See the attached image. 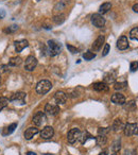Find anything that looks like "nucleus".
I'll use <instances>...</instances> for the list:
<instances>
[{
  "label": "nucleus",
  "instance_id": "a19ab883",
  "mask_svg": "<svg viewBox=\"0 0 138 155\" xmlns=\"http://www.w3.org/2000/svg\"><path fill=\"white\" fill-rule=\"evenodd\" d=\"M135 134L138 135V127H137V129H136V132H135Z\"/></svg>",
  "mask_w": 138,
  "mask_h": 155
},
{
  "label": "nucleus",
  "instance_id": "ea45409f",
  "mask_svg": "<svg viewBox=\"0 0 138 155\" xmlns=\"http://www.w3.org/2000/svg\"><path fill=\"white\" fill-rule=\"evenodd\" d=\"M4 16V11H1V14H0V18H2Z\"/></svg>",
  "mask_w": 138,
  "mask_h": 155
},
{
  "label": "nucleus",
  "instance_id": "9b49d317",
  "mask_svg": "<svg viewBox=\"0 0 138 155\" xmlns=\"http://www.w3.org/2000/svg\"><path fill=\"white\" fill-rule=\"evenodd\" d=\"M117 48L119 50H125L129 48V40L126 36H120L117 40Z\"/></svg>",
  "mask_w": 138,
  "mask_h": 155
},
{
  "label": "nucleus",
  "instance_id": "4c0bfd02",
  "mask_svg": "<svg viewBox=\"0 0 138 155\" xmlns=\"http://www.w3.org/2000/svg\"><path fill=\"white\" fill-rule=\"evenodd\" d=\"M99 155H108V150H104V151L100 152V154Z\"/></svg>",
  "mask_w": 138,
  "mask_h": 155
},
{
  "label": "nucleus",
  "instance_id": "c9c22d12",
  "mask_svg": "<svg viewBox=\"0 0 138 155\" xmlns=\"http://www.w3.org/2000/svg\"><path fill=\"white\" fill-rule=\"evenodd\" d=\"M67 48H68V50L71 53H76V52H78V49H76V47L71 46V45H69V44H67Z\"/></svg>",
  "mask_w": 138,
  "mask_h": 155
},
{
  "label": "nucleus",
  "instance_id": "0eeeda50",
  "mask_svg": "<svg viewBox=\"0 0 138 155\" xmlns=\"http://www.w3.org/2000/svg\"><path fill=\"white\" fill-rule=\"evenodd\" d=\"M91 22L97 28H102L105 25V18L101 14H93L91 16Z\"/></svg>",
  "mask_w": 138,
  "mask_h": 155
},
{
  "label": "nucleus",
  "instance_id": "6ab92c4d",
  "mask_svg": "<svg viewBox=\"0 0 138 155\" xmlns=\"http://www.w3.org/2000/svg\"><path fill=\"white\" fill-rule=\"evenodd\" d=\"M110 9H112V3H110V2H104V3L101 4L100 7H99V14H105Z\"/></svg>",
  "mask_w": 138,
  "mask_h": 155
},
{
  "label": "nucleus",
  "instance_id": "58836bf2",
  "mask_svg": "<svg viewBox=\"0 0 138 155\" xmlns=\"http://www.w3.org/2000/svg\"><path fill=\"white\" fill-rule=\"evenodd\" d=\"M27 155H36V153H34V152H28Z\"/></svg>",
  "mask_w": 138,
  "mask_h": 155
},
{
  "label": "nucleus",
  "instance_id": "b1692460",
  "mask_svg": "<svg viewBox=\"0 0 138 155\" xmlns=\"http://www.w3.org/2000/svg\"><path fill=\"white\" fill-rule=\"evenodd\" d=\"M9 102H10V100L7 98H5V97H1V98H0V112L7 107Z\"/></svg>",
  "mask_w": 138,
  "mask_h": 155
},
{
  "label": "nucleus",
  "instance_id": "39448f33",
  "mask_svg": "<svg viewBox=\"0 0 138 155\" xmlns=\"http://www.w3.org/2000/svg\"><path fill=\"white\" fill-rule=\"evenodd\" d=\"M36 66H37V60H36V57H33V55H29V57L26 59L24 69L28 71H32L36 68Z\"/></svg>",
  "mask_w": 138,
  "mask_h": 155
},
{
  "label": "nucleus",
  "instance_id": "37998d69",
  "mask_svg": "<svg viewBox=\"0 0 138 155\" xmlns=\"http://www.w3.org/2000/svg\"><path fill=\"white\" fill-rule=\"evenodd\" d=\"M36 1H41V0H36Z\"/></svg>",
  "mask_w": 138,
  "mask_h": 155
},
{
  "label": "nucleus",
  "instance_id": "6e6552de",
  "mask_svg": "<svg viewBox=\"0 0 138 155\" xmlns=\"http://www.w3.org/2000/svg\"><path fill=\"white\" fill-rule=\"evenodd\" d=\"M45 112L46 114H48L50 116H56V115L60 114L61 109H60V106H57L56 104L48 103V104L45 106Z\"/></svg>",
  "mask_w": 138,
  "mask_h": 155
},
{
  "label": "nucleus",
  "instance_id": "aec40b11",
  "mask_svg": "<svg viewBox=\"0 0 138 155\" xmlns=\"http://www.w3.org/2000/svg\"><path fill=\"white\" fill-rule=\"evenodd\" d=\"M21 63H22V59H21L20 57H11L10 61H9V65H10V66H14V67H16V66H19Z\"/></svg>",
  "mask_w": 138,
  "mask_h": 155
},
{
  "label": "nucleus",
  "instance_id": "a211bd4d",
  "mask_svg": "<svg viewBox=\"0 0 138 155\" xmlns=\"http://www.w3.org/2000/svg\"><path fill=\"white\" fill-rule=\"evenodd\" d=\"M112 129H113L114 132H120L121 130H123L124 124L122 123L121 119H115L114 123H113V125H112Z\"/></svg>",
  "mask_w": 138,
  "mask_h": 155
},
{
  "label": "nucleus",
  "instance_id": "c85d7f7f",
  "mask_svg": "<svg viewBox=\"0 0 138 155\" xmlns=\"http://www.w3.org/2000/svg\"><path fill=\"white\" fill-rule=\"evenodd\" d=\"M128 85V83L124 81V82H117V83H115V86L114 88L116 90H120V89H123L125 86Z\"/></svg>",
  "mask_w": 138,
  "mask_h": 155
},
{
  "label": "nucleus",
  "instance_id": "7c9ffc66",
  "mask_svg": "<svg viewBox=\"0 0 138 155\" xmlns=\"http://www.w3.org/2000/svg\"><path fill=\"white\" fill-rule=\"evenodd\" d=\"M110 132V127H99V130H98V135H105Z\"/></svg>",
  "mask_w": 138,
  "mask_h": 155
},
{
  "label": "nucleus",
  "instance_id": "9d476101",
  "mask_svg": "<svg viewBox=\"0 0 138 155\" xmlns=\"http://www.w3.org/2000/svg\"><path fill=\"white\" fill-rule=\"evenodd\" d=\"M112 102L117 105H123L125 103V97L120 92H116L112 96Z\"/></svg>",
  "mask_w": 138,
  "mask_h": 155
},
{
  "label": "nucleus",
  "instance_id": "c756f323",
  "mask_svg": "<svg viewBox=\"0 0 138 155\" xmlns=\"http://www.w3.org/2000/svg\"><path fill=\"white\" fill-rule=\"evenodd\" d=\"M130 37L132 39H136L138 40V28H133L130 32Z\"/></svg>",
  "mask_w": 138,
  "mask_h": 155
},
{
  "label": "nucleus",
  "instance_id": "bb28decb",
  "mask_svg": "<svg viewBox=\"0 0 138 155\" xmlns=\"http://www.w3.org/2000/svg\"><path fill=\"white\" fill-rule=\"evenodd\" d=\"M121 148V141L120 139H117V140L114 141V144H113V146H112V150H113V152H116L117 153L119 150H120Z\"/></svg>",
  "mask_w": 138,
  "mask_h": 155
},
{
  "label": "nucleus",
  "instance_id": "dca6fc26",
  "mask_svg": "<svg viewBox=\"0 0 138 155\" xmlns=\"http://www.w3.org/2000/svg\"><path fill=\"white\" fill-rule=\"evenodd\" d=\"M93 88L96 90V92H107L108 90V86L105 82H97L93 85Z\"/></svg>",
  "mask_w": 138,
  "mask_h": 155
},
{
  "label": "nucleus",
  "instance_id": "cd10ccee",
  "mask_svg": "<svg viewBox=\"0 0 138 155\" xmlns=\"http://www.w3.org/2000/svg\"><path fill=\"white\" fill-rule=\"evenodd\" d=\"M83 57H84L86 61H90L96 57V53L91 52V51H87V52H85L83 54Z\"/></svg>",
  "mask_w": 138,
  "mask_h": 155
},
{
  "label": "nucleus",
  "instance_id": "f03ea898",
  "mask_svg": "<svg viewBox=\"0 0 138 155\" xmlns=\"http://www.w3.org/2000/svg\"><path fill=\"white\" fill-rule=\"evenodd\" d=\"M61 50H62V46L60 42H57L54 39L48 40V51L51 57H55V55L60 54Z\"/></svg>",
  "mask_w": 138,
  "mask_h": 155
},
{
  "label": "nucleus",
  "instance_id": "7ed1b4c3",
  "mask_svg": "<svg viewBox=\"0 0 138 155\" xmlns=\"http://www.w3.org/2000/svg\"><path fill=\"white\" fill-rule=\"evenodd\" d=\"M26 97H27L26 92H15L10 98V102L15 103V104H19V105H24V103H26Z\"/></svg>",
  "mask_w": 138,
  "mask_h": 155
},
{
  "label": "nucleus",
  "instance_id": "c03bdc74",
  "mask_svg": "<svg viewBox=\"0 0 138 155\" xmlns=\"http://www.w3.org/2000/svg\"><path fill=\"white\" fill-rule=\"evenodd\" d=\"M0 83H1V80H0Z\"/></svg>",
  "mask_w": 138,
  "mask_h": 155
},
{
  "label": "nucleus",
  "instance_id": "473e14b6",
  "mask_svg": "<svg viewBox=\"0 0 138 155\" xmlns=\"http://www.w3.org/2000/svg\"><path fill=\"white\" fill-rule=\"evenodd\" d=\"M18 29L17 26H12V27H9L7 29L4 30V32H7V33H12V32H15L16 30Z\"/></svg>",
  "mask_w": 138,
  "mask_h": 155
},
{
  "label": "nucleus",
  "instance_id": "e433bc0d",
  "mask_svg": "<svg viewBox=\"0 0 138 155\" xmlns=\"http://www.w3.org/2000/svg\"><path fill=\"white\" fill-rule=\"evenodd\" d=\"M132 9H133V11H134L135 13H138V3L134 4V5H133V7H132Z\"/></svg>",
  "mask_w": 138,
  "mask_h": 155
},
{
  "label": "nucleus",
  "instance_id": "2f4dec72",
  "mask_svg": "<svg viewBox=\"0 0 138 155\" xmlns=\"http://www.w3.org/2000/svg\"><path fill=\"white\" fill-rule=\"evenodd\" d=\"M130 69H131L132 72L137 71L138 70V62H132L131 66H130Z\"/></svg>",
  "mask_w": 138,
  "mask_h": 155
},
{
  "label": "nucleus",
  "instance_id": "4468645a",
  "mask_svg": "<svg viewBox=\"0 0 138 155\" xmlns=\"http://www.w3.org/2000/svg\"><path fill=\"white\" fill-rule=\"evenodd\" d=\"M54 100L57 104H65L67 102V95L64 92H57L54 96Z\"/></svg>",
  "mask_w": 138,
  "mask_h": 155
},
{
  "label": "nucleus",
  "instance_id": "f257e3e1",
  "mask_svg": "<svg viewBox=\"0 0 138 155\" xmlns=\"http://www.w3.org/2000/svg\"><path fill=\"white\" fill-rule=\"evenodd\" d=\"M52 88L51 82L48 81V80H41L36 84V87H35V90L37 94L39 95H45Z\"/></svg>",
  "mask_w": 138,
  "mask_h": 155
},
{
  "label": "nucleus",
  "instance_id": "79ce46f5",
  "mask_svg": "<svg viewBox=\"0 0 138 155\" xmlns=\"http://www.w3.org/2000/svg\"><path fill=\"white\" fill-rule=\"evenodd\" d=\"M112 155H118V154H117V153H116V152H114V153H113V154H112Z\"/></svg>",
  "mask_w": 138,
  "mask_h": 155
},
{
  "label": "nucleus",
  "instance_id": "4be33fe9",
  "mask_svg": "<svg viewBox=\"0 0 138 155\" xmlns=\"http://www.w3.org/2000/svg\"><path fill=\"white\" fill-rule=\"evenodd\" d=\"M96 141H97V145L98 146H104L106 144L107 138L105 135H98L96 137Z\"/></svg>",
  "mask_w": 138,
  "mask_h": 155
},
{
  "label": "nucleus",
  "instance_id": "f8f14e48",
  "mask_svg": "<svg viewBox=\"0 0 138 155\" xmlns=\"http://www.w3.org/2000/svg\"><path fill=\"white\" fill-rule=\"evenodd\" d=\"M136 129H137V125L136 123H128L124 125V135L125 136H133L136 132Z\"/></svg>",
  "mask_w": 138,
  "mask_h": 155
},
{
  "label": "nucleus",
  "instance_id": "f704fd0d",
  "mask_svg": "<svg viewBox=\"0 0 138 155\" xmlns=\"http://www.w3.org/2000/svg\"><path fill=\"white\" fill-rule=\"evenodd\" d=\"M124 155H136V150L128 149V150L124 151Z\"/></svg>",
  "mask_w": 138,
  "mask_h": 155
},
{
  "label": "nucleus",
  "instance_id": "20e7f679",
  "mask_svg": "<svg viewBox=\"0 0 138 155\" xmlns=\"http://www.w3.org/2000/svg\"><path fill=\"white\" fill-rule=\"evenodd\" d=\"M81 138V132L79 129H71L67 134V140L69 144H74Z\"/></svg>",
  "mask_w": 138,
  "mask_h": 155
},
{
  "label": "nucleus",
  "instance_id": "2eb2a0df",
  "mask_svg": "<svg viewBox=\"0 0 138 155\" xmlns=\"http://www.w3.org/2000/svg\"><path fill=\"white\" fill-rule=\"evenodd\" d=\"M38 132V129L37 127H28L27 130H26V132H24V138L27 139V140H30V139H32V138L34 137L35 135L37 134Z\"/></svg>",
  "mask_w": 138,
  "mask_h": 155
},
{
  "label": "nucleus",
  "instance_id": "412c9836",
  "mask_svg": "<svg viewBox=\"0 0 138 155\" xmlns=\"http://www.w3.org/2000/svg\"><path fill=\"white\" fill-rule=\"evenodd\" d=\"M16 127H17V123H12V124H10L9 127H7L5 129H4V131H3V133H2V135H3V136H7V135L12 134L14 131H15V129H16Z\"/></svg>",
  "mask_w": 138,
  "mask_h": 155
},
{
  "label": "nucleus",
  "instance_id": "a878e982",
  "mask_svg": "<svg viewBox=\"0 0 138 155\" xmlns=\"http://www.w3.org/2000/svg\"><path fill=\"white\" fill-rule=\"evenodd\" d=\"M68 3H69V0H61L59 3L55 5L54 10L57 11L59 9H60V10H62V9H64V7H65Z\"/></svg>",
  "mask_w": 138,
  "mask_h": 155
},
{
  "label": "nucleus",
  "instance_id": "423d86ee",
  "mask_svg": "<svg viewBox=\"0 0 138 155\" xmlns=\"http://www.w3.org/2000/svg\"><path fill=\"white\" fill-rule=\"evenodd\" d=\"M46 115L44 112H37L35 114L33 118H32V122L36 125V127H41L46 122Z\"/></svg>",
  "mask_w": 138,
  "mask_h": 155
},
{
  "label": "nucleus",
  "instance_id": "1a4fd4ad",
  "mask_svg": "<svg viewBox=\"0 0 138 155\" xmlns=\"http://www.w3.org/2000/svg\"><path fill=\"white\" fill-rule=\"evenodd\" d=\"M53 135H54V130H53V127H49V125L44 127L41 132V136L44 139H50V138L53 137Z\"/></svg>",
  "mask_w": 138,
  "mask_h": 155
},
{
  "label": "nucleus",
  "instance_id": "72a5a7b5",
  "mask_svg": "<svg viewBox=\"0 0 138 155\" xmlns=\"http://www.w3.org/2000/svg\"><path fill=\"white\" fill-rule=\"evenodd\" d=\"M110 52V45L108 44H105V46H104V49H103V52H102V57H105Z\"/></svg>",
  "mask_w": 138,
  "mask_h": 155
},
{
  "label": "nucleus",
  "instance_id": "393cba45",
  "mask_svg": "<svg viewBox=\"0 0 138 155\" xmlns=\"http://www.w3.org/2000/svg\"><path fill=\"white\" fill-rule=\"evenodd\" d=\"M80 139H81L82 144L84 145V144H85L88 139H93V137L89 134V133H88V132H84V133H83V135H81V138H80Z\"/></svg>",
  "mask_w": 138,
  "mask_h": 155
},
{
  "label": "nucleus",
  "instance_id": "ddd939ff",
  "mask_svg": "<svg viewBox=\"0 0 138 155\" xmlns=\"http://www.w3.org/2000/svg\"><path fill=\"white\" fill-rule=\"evenodd\" d=\"M14 46H15V50L16 52H21L24 48H27L29 46V42L26 39H21V40H16L14 42Z\"/></svg>",
  "mask_w": 138,
  "mask_h": 155
},
{
  "label": "nucleus",
  "instance_id": "f3484780",
  "mask_svg": "<svg viewBox=\"0 0 138 155\" xmlns=\"http://www.w3.org/2000/svg\"><path fill=\"white\" fill-rule=\"evenodd\" d=\"M104 40H105L104 35L98 36V38H97L93 44V51H98V50H100L101 47H102V45L104 44Z\"/></svg>",
  "mask_w": 138,
  "mask_h": 155
},
{
  "label": "nucleus",
  "instance_id": "5701e85b",
  "mask_svg": "<svg viewBox=\"0 0 138 155\" xmlns=\"http://www.w3.org/2000/svg\"><path fill=\"white\" fill-rule=\"evenodd\" d=\"M53 21H54L56 25H61L65 21V15L63 14H59V15H55L53 17Z\"/></svg>",
  "mask_w": 138,
  "mask_h": 155
}]
</instances>
